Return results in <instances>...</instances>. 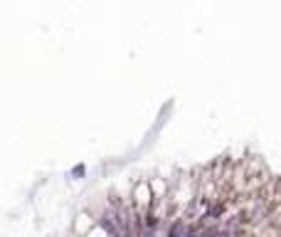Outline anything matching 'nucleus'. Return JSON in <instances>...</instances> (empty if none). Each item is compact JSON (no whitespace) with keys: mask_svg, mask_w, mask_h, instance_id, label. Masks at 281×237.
I'll return each instance as SVG.
<instances>
[{"mask_svg":"<svg viewBox=\"0 0 281 237\" xmlns=\"http://www.w3.org/2000/svg\"><path fill=\"white\" fill-rule=\"evenodd\" d=\"M69 178H74V180H79V178H84V175H87V166H84V163H79V166H74L69 173H67Z\"/></svg>","mask_w":281,"mask_h":237,"instance_id":"nucleus-2","label":"nucleus"},{"mask_svg":"<svg viewBox=\"0 0 281 237\" xmlns=\"http://www.w3.org/2000/svg\"><path fill=\"white\" fill-rule=\"evenodd\" d=\"M153 190H151V183L148 180H138L133 186V193H131V205L138 215H148L153 210Z\"/></svg>","mask_w":281,"mask_h":237,"instance_id":"nucleus-1","label":"nucleus"}]
</instances>
